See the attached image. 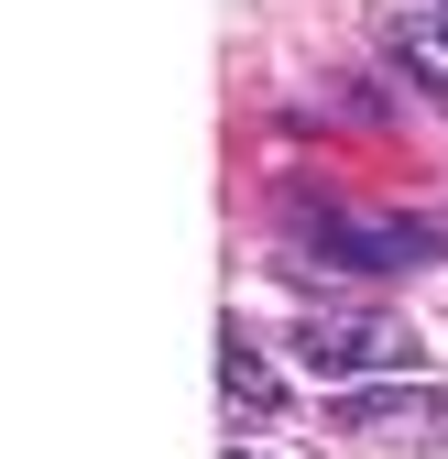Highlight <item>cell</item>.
<instances>
[{
	"label": "cell",
	"mask_w": 448,
	"mask_h": 459,
	"mask_svg": "<svg viewBox=\"0 0 448 459\" xmlns=\"http://www.w3.org/2000/svg\"><path fill=\"white\" fill-rule=\"evenodd\" d=\"M328 427H340V437H372V448H448V394L437 383H405V372L340 383V394H328Z\"/></svg>",
	"instance_id": "1"
},
{
	"label": "cell",
	"mask_w": 448,
	"mask_h": 459,
	"mask_svg": "<svg viewBox=\"0 0 448 459\" xmlns=\"http://www.w3.org/2000/svg\"><path fill=\"white\" fill-rule=\"evenodd\" d=\"M296 361L328 372V383H383V372H416V328H394V317H306Z\"/></svg>",
	"instance_id": "2"
},
{
	"label": "cell",
	"mask_w": 448,
	"mask_h": 459,
	"mask_svg": "<svg viewBox=\"0 0 448 459\" xmlns=\"http://www.w3.org/2000/svg\"><path fill=\"white\" fill-rule=\"evenodd\" d=\"M426 252H437L426 230H361V219H317V241H306V263H340V273H394Z\"/></svg>",
	"instance_id": "3"
},
{
	"label": "cell",
	"mask_w": 448,
	"mask_h": 459,
	"mask_svg": "<svg viewBox=\"0 0 448 459\" xmlns=\"http://www.w3.org/2000/svg\"><path fill=\"white\" fill-rule=\"evenodd\" d=\"M219 394H230V427H241V437H252L263 416H296V405H285V372L252 351V328H230V339H219Z\"/></svg>",
	"instance_id": "4"
},
{
	"label": "cell",
	"mask_w": 448,
	"mask_h": 459,
	"mask_svg": "<svg viewBox=\"0 0 448 459\" xmlns=\"http://www.w3.org/2000/svg\"><path fill=\"white\" fill-rule=\"evenodd\" d=\"M394 55H405V77L448 109V22H405V33H394Z\"/></svg>",
	"instance_id": "5"
},
{
	"label": "cell",
	"mask_w": 448,
	"mask_h": 459,
	"mask_svg": "<svg viewBox=\"0 0 448 459\" xmlns=\"http://www.w3.org/2000/svg\"><path fill=\"white\" fill-rule=\"evenodd\" d=\"M230 459H273V448H263V437H230Z\"/></svg>",
	"instance_id": "6"
}]
</instances>
